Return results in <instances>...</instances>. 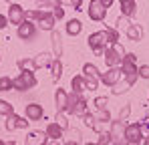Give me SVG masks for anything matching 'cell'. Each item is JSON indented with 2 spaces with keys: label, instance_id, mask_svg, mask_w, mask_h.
Here are the masks:
<instances>
[{
  "label": "cell",
  "instance_id": "cell-1",
  "mask_svg": "<svg viewBox=\"0 0 149 145\" xmlns=\"http://www.w3.org/2000/svg\"><path fill=\"white\" fill-rule=\"evenodd\" d=\"M121 72H123V77H125V85L127 87H133L135 85V81L139 79V75H137V56L133 54V52H125V56H123V63H121Z\"/></svg>",
  "mask_w": 149,
  "mask_h": 145
},
{
  "label": "cell",
  "instance_id": "cell-2",
  "mask_svg": "<svg viewBox=\"0 0 149 145\" xmlns=\"http://www.w3.org/2000/svg\"><path fill=\"white\" fill-rule=\"evenodd\" d=\"M111 4H113V0H91V2H89V10H87L89 18H91V20H95V22L105 20L107 10H109V6H111Z\"/></svg>",
  "mask_w": 149,
  "mask_h": 145
},
{
  "label": "cell",
  "instance_id": "cell-3",
  "mask_svg": "<svg viewBox=\"0 0 149 145\" xmlns=\"http://www.w3.org/2000/svg\"><path fill=\"white\" fill-rule=\"evenodd\" d=\"M123 56H125V50L119 43L113 45V47H109L105 50V54H103V59H105V63H107L109 69H119L121 63H123Z\"/></svg>",
  "mask_w": 149,
  "mask_h": 145
},
{
  "label": "cell",
  "instance_id": "cell-4",
  "mask_svg": "<svg viewBox=\"0 0 149 145\" xmlns=\"http://www.w3.org/2000/svg\"><path fill=\"white\" fill-rule=\"evenodd\" d=\"M12 87L16 91H28L32 87H36V77L32 71H20L16 79H12Z\"/></svg>",
  "mask_w": 149,
  "mask_h": 145
},
{
  "label": "cell",
  "instance_id": "cell-5",
  "mask_svg": "<svg viewBox=\"0 0 149 145\" xmlns=\"http://www.w3.org/2000/svg\"><path fill=\"white\" fill-rule=\"evenodd\" d=\"M89 48L95 52V54H105V50L109 48V45H107V38H105V32L103 30H99V32H93L91 36H89Z\"/></svg>",
  "mask_w": 149,
  "mask_h": 145
},
{
  "label": "cell",
  "instance_id": "cell-6",
  "mask_svg": "<svg viewBox=\"0 0 149 145\" xmlns=\"http://www.w3.org/2000/svg\"><path fill=\"white\" fill-rule=\"evenodd\" d=\"M8 22L10 24H16V26H20V24L26 20V10L20 6V4H16V2H12L10 6H8Z\"/></svg>",
  "mask_w": 149,
  "mask_h": 145
},
{
  "label": "cell",
  "instance_id": "cell-7",
  "mask_svg": "<svg viewBox=\"0 0 149 145\" xmlns=\"http://www.w3.org/2000/svg\"><path fill=\"white\" fill-rule=\"evenodd\" d=\"M141 137H143V125H141V123H131V125H127V127H125L123 139L129 145H135Z\"/></svg>",
  "mask_w": 149,
  "mask_h": 145
},
{
  "label": "cell",
  "instance_id": "cell-8",
  "mask_svg": "<svg viewBox=\"0 0 149 145\" xmlns=\"http://www.w3.org/2000/svg\"><path fill=\"white\" fill-rule=\"evenodd\" d=\"M36 22H30V20H24V22L18 26V30H16V36L20 38V40H32L34 36H36Z\"/></svg>",
  "mask_w": 149,
  "mask_h": 145
},
{
  "label": "cell",
  "instance_id": "cell-9",
  "mask_svg": "<svg viewBox=\"0 0 149 145\" xmlns=\"http://www.w3.org/2000/svg\"><path fill=\"white\" fill-rule=\"evenodd\" d=\"M121 79V69H109L107 72H101L99 83H103L105 87H117Z\"/></svg>",
  "mask_w": 149,
  "mask_h": 145
},
{
  "label": "cell",
  "instance_id": "cell-10",
  "mask_svg": "<svg viewBox=\"0 0 149 145\" xmlns=\"http://www.w3.org/2000/svg\"><path fill=\"white\" fill-rule=\"evenodd\" d=\"M28 123H30V121L26 119V117H20V115L14 113V115H8V117H6L4 127H6V131H14V129H26Z\"/></svg>",
  "mask_w": 149,
  "mask_h": 145
},
{
  "label": "cell",
  "instance_id": "cell-11",
  "mask_svg": "<svg viewBox=\"0 0 149 145\" xmlns=\"http://www.w3.org/2000/svg\"><path fill=\"white\" fill-rule=\"evenodd\" d=\"M24 115L28 121H40L45 117V109L38 103H30V105H24Z\"/></svg>",
  "mask_w": 149,
  "mask_h": 145
},
{
  "label": "cell",
  "instance_id": "cell-12",
  "mask_svg": "<svg viewBox=\"0 0 149 145\" xmlns=\"http://www.w3.org/2000/svg\"><path fill=\"white\" fill-rule=\"evenodd\" d=\"M54 16H52V12H45V10H40V18H38V22H36V28H40V30H54Z\"/></svg>",
  "mask_w": 149,
  "mask_h": 145
},
{
  "label": "cell",
  "instance_id": "cell-13",
  "mask_svg": "<svg viewBox=\"0 0 149 145\" xmlns=\"http://www.w3.org/2000/svg\"><path fill=\"white\" fill-rule=\"evenodd\" d=\"M50 43H52V56L61 61V56H63V36H61L58 30L50 32Z\"/></svg>",
  "mask_w": 149,
  "mask_h": 145
},
{
  "label": "cell",
  "instance_id": "cell-14",
  "mask_svg": "<svg viewBox=\"0 0 149 145\" xmlns=\"http://www.w3.org/2000/svg\"><path fill=\"white\" fill-rule=\"evenodd\" d=\"M125 121H119V119H115V121H111V129H109V135H111V139L113 141H119V139H123V135H125Z\"/></svg>",
  "mask_w": 149,
  "mask_h": 145
},
{
  "label": "cell",
  "instance_id": "cell-15",
  "mask_svg": "<svg viewBox=\"0 0 149 145\" xmlns=\"http://www.w3.org/2000/svg\"><path fill=\"white\" fill-rule=\"evenodd\" d=\"M52 54H49V52H38L34 59H32V67L34 69H47L49 67L50 69V65H52Z\"/></svg>",
  "mask_w": 149,
  "mask_h": 145
},
{
  "label": "cell",
  "instance_id": "cell-16",
  "mask_svg": "<svg viewBox=\"0 0 149 145\" xmlns=\"http://www.w3.org/2000/svg\"><path fill=\"white\" fill-rule=\"evenodd\" d=\"M67 99H69V93H65L63 89H56V91H54L56 113H65V111H67Z\"/></svg>",
  "mask_w": 149,
  "mask_h": 145
},
{
  "label": "cell",
  "instance_id": "cell-17",
  "mask_svg": "<svg viewBox=\"0 0 149 145\" xmlns=\"http://www.w3.org/2000/svg\"><path fill=\"white\" fill-rule=\"evenodd\" d=\"M119 6H121V16L129 18V16H133V14L137 12V6H139V4H137L135 0H121Z\"/></svg>",
  "mask_w": 149,
  "mask_h": 145
},
{
  "label": "cell",
  "instance_id": "cell-18",
  "mask_svg": "<svg viewBox=\"0 0 149 145\" xmlns=\"http://www.w3.org/2000/svg\"><path fill=\"white\" fill-rule=\"evenodd\" d=\"M63 133H65V131H63L56 123H49V125H47V129H45V135L49 137L50 141H58V139L63 137Z\"/></svg>",
  "mask_w": 149,
  "mask_h": 145
},
{
  "label": "cell",
  "instance_id": "cell-19",
  "mask_svg": "<svg viewBox=\"0 0 149 145\" xmlns=\"http://www.w3.org/2000/svg\"><path fill=\"white\" fill-rule=\"evenodd\" d=\"M71 89H73L74 95L83 97V93L87 91V87H85V77H83V75H77V77H73V81H71Z\"/></svg>",
  "mask_w": 149,
  "mask_h": 145
},
{
  "label": "cell",
  "instance_id": "cell-20",
  "mask_svg": "<svg viewBox=\"0 0 149 145\" xmlns=\"http://www.w3.org/2000/svg\"><path fill=\"white\" fill-rule=\"evenodd\" d=\"M127 38L129 40H133V43H139L141 38H143V28H141V24H131L129 28H127Z\"/></svg>",
  "mask_w": 149,
  "mask_h": 145
},
{
  "label": "cell",
  "instance_id": "cell-21",
  "mask_svg": "<svg viewBox=\"0 0 149 145\" xmlns=\"http://www.w3.org/2000/svg\"><path fill=\"white\" fill-rule=\"evenodd\" d=\"M47 139H49V137H47L42 131H30V135H28V139H26L24 145H42Z\"/></svg>",
  "mask_w": 149,
  "mask_h": 145
},
{
  "label": "cell",
  "instance_id": "cell-22",
  "mask_svg": "<svg viewBox=\"0 0 149 145\" xmlns=\"http://www.w3.org/2000/svg\"><path fill=\"white\" fill-rule=\"evenodd\" d=\"M83 77H85V79H91V77H93V79H99L101 72L93 63H85V65H83Z\"/></svg>",
  "mask_w": 149,
  "mask_h": 145
},
{
  "label": "cell",
  "instance_id": "cell-23",
  "mask_svg": "<svg viewBox=\"0 0 149 145\" xmlns=\"http://www.w3.org/2000/svg\"><path fill=\"white\" fill-rule=\"evenodd\" d=\"M81 30H83V22H81V20L73 18V20H69V22H67V34L77 36V34H81Z\"/></svg>",
  "mask_w": 149,
  "mask_h": 145
},
{
  "label": "cell",
  "instance_id": "cell-24",
  "mask_svg": "<svg viewBox=\"0 0 149 145\" xmlns=\"http://www.w3.org/2000/svg\"><path fill=\"white\" fill-rule=\"evenodd\" d=\"M103 32H105V38H107V45H109V47H113V45H117V43H119V32H117L115 28L107 26Z\"/></svg>",
  "mask_w": 149,
  "mask_h": 145
},
{
  "label": "cell",
  "instance_id": "cell-25",
  "mask_svg": "<svg viewBox=\"0 0 149 145\" xmlns=\"http://www.w3.org/2000/svg\"><path fill=\"white\" fill-rule=\"evenodd\" d=\"M50 75H52V81H58V79H61V75H63V63H61L58 59L52 61V65H50Z\"/></svg>",
  "mask_w": 149,
  "mask_h": 145
},
{
  "label": "cell",
  "instance_id": "cell-26",
  "mask_svg": "<svg viewBox=\"0 0 149 145\" xmlns=\"http://www.w3.org/2000/svg\"><path fill=\"white\" fill-rule=\"evenodd\" d=\"M87 107H89L87 99H85V97H79V101H77V107H74V115L83 117L85 113H89V111H87Z\"/></svg>",
  "mask_w": 149,
  "mask_h": 145
},
{
  "label": "cell",
  "instance_id": "cell-27",
  "mask_svg": "<svg viewBox=\"0 0 149 145\" xmlns=\"http://www.w3.org/2000/svg\"><path fill=\"white\" fill-rule=\"evenodd\" d=\"M77 101H79V95L74 93H69V99H67V115H74V107H77Z\"/></svg>",
  "mask_w": 149,
  "mask_h": 145
},
{
  "label": "cell",
  "instance_id": "cell-28",
  "mask_svg": "<svg viewBox=\"0 0 149 145\" xmlns=\"http://www.w3.org/2000/svg\"><path fill=\"white\" fill-rule=\"evenodd\" d=\"M0 115H4V117L14 115V107H12L8 101H4V99H0Z\"/></svg>",
  "mask_w": 149,
  "mask_h": 145
},
{
  "label": "cell",
  "instance_id": "cell-29",
  "mask_svg": "<svg viewBox=\"0 0 149 145\" xmlns=\"http://www.w3.org/2000/svg\"><path fill=\"white\" fill-rule=\"evenodd\" d=\"M54 123H56V125H58L63 131H69V119H67V115H65V113H56Z\"/></svg>",
  "mask_w": 149,
  "mask_h": 145
},
{
  "label": "cell",
  "instance_id": "cell-30",
  "mask_svg": "<svg viewBox=\"0 0 149 145\" xmlns=\"http://www.w3.org/2000/svg\"><path fill=\"white\" fill-rule=\"evenodd\" d=\"M83 121H85V125H87V127H91V129L99 131V125H97V119H95V115H91V113H85V115H83Z\"/></svg>",
  "mask_w": 149,
  "mask_h": 145
},
{
  "label": "cell",
  "instance_id": "cell-31",
  "mask_svg": "<svg viewBox=\"0 0 149 145\" xmlns=\"http://www.w3.org/2000/svg\"><path fill=\"white\" fill-rule=\"evenodd\" d=\"M10 89H14L12 87V79L10 77H0V93H6V91H10Z\"/></svg>",
  "mask_w": 149,
  "mask_h": 145
},
{
  "label": "cell",
  "instance_id": "cell-32",
  "mask_svg": "<svg viewBox=\"0 0 149 145\" xmlns=\"http://www.w3.org/2000/svg\"><path fill=\"white\" fill-rule=\"evenodd\" d=\"M129 26H131L129 18L119 16V18H117V24H115V30H117V32H121V30H125V32H127V28H129Z\"/></svg>",
  "mask_w": 149,
  "mask_h": 145
},
{
  "label": "cell",
  "instance_id": "cell-33",
  "mask_svg": "<svg viewBox=\"0 0 149 145\" xmlns=\"http://www.w3.org/2000/svg\"><path fill=\"white\" fill-rule=\"evenodd\" d=\"M93 105L97 107V111H107V105H109V99L107 97H97L93 101Z\"/></svg>",
  "mask_w": 149,
  "mask_h": 145
},
{
  "label": "cell",
  "instance_id": "cell-34",
  "mask_svg": "<svg viewBox=\"0 0 149 145\" xmlns=\"http://www.w3.org/2000/svg\"><path fill=\"white\" fill-rule=\"evenodd\" d=\"M52 16H54V20H61V18L65 16V8H63V2H56V6L52 8Z\"/></svg>",
  "mask_w": 149,
  "mask_h": 145
},
{
  "label": "cell",
  "instance_id": "cell-35",
  "mask_svg": "<svg viewBox=\"0 0 149 145\" xmlns=\"http://www.w3.org/2000/svg\"><path fill=\"white\" fill-rule=\"evenodd\" d=\"M16 67H18L20 71H30V67H32V61H30V59H18Z\"/></svg>",
  "mask_w": 149,
  "mask_h": 145
},
{
  "label": "cell",
  "instance_id": "cell-36",
  "mask_svg": "<svg viewBox=\"0 0 149 145\" xmlns=\"http://www.w3.org/2000/svg\"><path fill=\"white\" fill-rule=\"evenodd\" d=\"M85 87H87V91H97V87H99V79H85Z\"/></svg>",
  "mask_w": 149,
  "mask_h": 145
},
{
  "label": "cell",
  "instance_id": "cell-37",
  "mask_svg": "<svg viewBox=\"0 0 149 145\" xmlns=\"http://www.w3.org/2000/svg\"><path fill=\"white\" fill-rule=\"evenodd\" d=\"M111 143H113V139H111L109 133H99V141H97V145H111Z\"/></svg>",
  "mask_w": 149,
  "mask_h": 145
},
{
  "label": "cell",
  "instance_id": "cell-38",
  "mask_svg": "<svg viewBox=\"0 0 149 145\" xmlns=\"http://www.w3.org/2000/svg\"><path fill=\"white\" fill-rule=\"evenodd\" d=\"M137 75H139V79H147L149 81V65H139Z\"/></svg>",
  "mask_w": 149,
  "mask_h": 145
},
{
  "label": "cell",
  "instance_id": "cell-39",
  "mask_svg": "<svg viewBox=\"0 0 149 145\" xmlns=\"http://www.w3.org/2000/svg\"><path fill=\"white\" fill-rule=\"evenodd\" d=\"M95 119H97V121H103V123H109V121H111V113H109V109H107V111H99Z\"/></svg>",
  "mask_w": 149,
  "mask_h": 145
},
{
  "label": "cell",
  "instance_id": "cell-40",
  "mask_svg": "<svg viewBox=\"0 0 149 145\" xmlns=\"http://www.w3.org/2000/svg\"><path fill=\"white\" fill-rule=\"evenodd\" d=\"M129 113H131V107H129V105H125L123 109L119 111V121H127V117H129Z\"/></svg>",
  "mask_w": 149,
  "mask_h": 145
},
{
  "label": "cell",
  "instance_id": "cell-41",
  "mask_svg": "<svg viewBox=\"0 0 149 145\" xmlns=\"http://www.w3.org/2000/svg\"><path fill=\"white\" fill-rule=\"evenodd\" d=\"M56 6V0H50V2H38V10L42 8H54Z\"/></svg>",
  "mask_w": 149,
  "mask_h": 145
},
{
  "label": "cell",
  "instance_id": "cell-42",
  "mask_svg": "<svg viewBox=\"0 0 149 145\" xmlns=\"http://www.w3.org/2000/svg\"><path fill=\"white\" fill-rule=\"evenodd\" d=\"M127 89H129V87H127V85H117V87H113V95H121V93H125V91H127Z\"/></svg>",
  "mask_w": 149,
  "mask_h": 145
},
{
  "label": "cell",
  "instance_id": "cell-43",
  "mask_svg": "<svg viewBox=\"0 0 149 145\" xmlns=\"http://www.w3.org/2000/svg\"><path fill=\"white\" fill-rule=\"evenodd\" d=\"M8 16H6V14H0V30H2V28H6V26H8Z\"/></svg>",
  "mask_w": 149,
  "mask_h": 145
},
{
  "label": "cell",
  "instance_id": "cell-44",
  "mask_svg": "<svg viewBox=\"0 0 149 145\" xmlns=\"http://www.w3.org/2000/svg\"><path fill=\"white\" fill-rule=\"evenodd\" d=\"M67 4H69V6H73L74 10H79V8H81V4H83V2H81V0H69V2H67Z\"/></svg>",
  "mask_w": 149,
  "mask_h": 145
},
{
  "label": "cell",
  "instance_id": "cell-45",
  "mask_svg": "<svg viewBox=\"0 0 149 145\" xmlns=\"http://www.w3.org/2000/svg\"><path fill=\"white\" fill-rule=\"evenodd\" d=\"M71 139H77V141H81V131H71Z\"/></svg>",
  "mask_w": 149,
  "mask_h": 145
},
{
  "label": "cell",
  "instance_id": "cell-46",
  "mask_svg": "<svg viewBox=\"0 0 149 145\" xmlns=\"http://www.w3.org/2000/svg\"><path fill=\"white\" fill-rule=\"evenodd\" d=\"M79 143H81V141H77V139H71V137L65 141V145H79Z\"/></svg>",
  "mask_w": 149,
  "mask_h": 145
},
{
  "label": "cell",
  "instance_id": "cell-47",
  "mask_svg": "<svg viewBox=\"0 0 149 145\" xmlns=\"http://www.w3.org/2000/svg\"><path fill=\"white\" fill-rule=\"evenodd\" d=\"M42 145H63V143H61V141H50V139H47Z\"/></svg>",
  "mask_w": 149,
  "mask_h": 145
},
{
  "label": "cell",
  "instance_id": "cell-48",
  "mask_svg": "<svg viewBox=\"0 0 149 145\" xmlns=\"http://www.w3.org/2000/svg\"><path fill=\"white\" fill-rule=\"evenodd\" d=\"M135 145H149V143H147V137H141V139H139Z\"/></svg>",
  "mask_w": 149,
  "mask_h": 145
},
{
  "label": "cell",
  "instance_id": "cell-49",
  "mask_svg": "<svg viewBox=\"0 0 149 145\" xmlns=\"http://www.w3.org/2000/svg\"><path fill=\"white\" fill-rule=\"evenodd\" d=\"M111 145H129V143H127L125 139H119V141H113V143H111Z\"/></svg>",
  "mask_w": 149,
  "mask_h": 145
},
{
  "label": "cell",
  "instance_id": "cell-50",
  "mask_svg": "<svg viewBox=\"0 0 149 145\" xmlns=\"http://www.w3.org/2000/svg\"><path fill=\"white\" fill-rule=\"evenodd\" d=\"M2 145H16V143H14V141H4Z\"/></svg>",
  "mask_w": 149,
  "mask_h": 145
},
{
  "label": "cell",
  "instance_id": "cell-51",
  "mask_svg": "<svg viewBox=\"0 0 149 145\" xmlns=\"http://www.w3.org/2000/svg\"><path fill=\"white\" fill-rule=\"evenodd\" d=\"M143 125H145V127H147V129H149V117H147V119H145V121H143Z\"/></svg>",
  "mask_w": 149,
  "mask_h": 145
},
{
  "label": "cell",
  "instance_id": "cell-52",
  "mask_svg": "<svg viewBox=\"0 0 149 145\" xmlns=\"http://www.w3.org/2000/svg\"><path fill=\"white\" fill-rule=\"evenodd\" d=\"M85 145H97V143H85Z\"/></svg>",
  "mask_w": 149,
  "mask_h": 145
},
{
  "label": "cell",
  "instance_id": "cell-53",
  "mask_svg": "<svg viewBox=\"0 0 149 145\" xmlns=\"http://www.w3.org/2000/svg\"><path fill=\"white\" fill-rule=\"evenodd\" d=\"M2 143H4V141H2V139H0V145H2Z\"/></svg>",
  "mask_w": 149,
  "mask_h": 145
},
{
  "label": "cell",
  "instance_id": "cell-54",
  "mask_svg": "<svg viewBox=\"0 0 149 145\" xmlns=\"http://www.w3.org/2000/svg\"><path fill=\"white\" fill-rule=\"evenodd\" d=\"M147 143H149V135H147Z\"/></svg>",
  "mask_w": 149,
  "mask_h": 145
}]
</instances>
